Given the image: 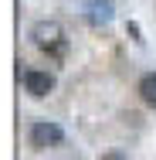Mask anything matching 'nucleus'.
<instances>
[{"instance_id": "2", "label": "nucleus", "mask_w": 156, "mask_h": 160, "mask_svg": "<svg viewBox=\"0 0 156 160\" xmlns=\"http://www.w3.org/2000/svg\"><path fill=\"white\" fill-rule=\"evenodd\" d=\"M64 140V129L58 123H34L31 126V147L34 150H44V147H58Z\"/></svg>"}, {"instance_id": "3", "label": "nucleus", "mask_w": 156, "mask_h": 160, "mask_svg": "<svg viewBox=\"0 0 156 160\" xmlns=\"http://www.w3.org/2000/svg\"><path fill=\"white\" fill-rule=\"evenodd\" d=\"M24 89H27L34 99H44L48 92H51V89H54V75L31 68V72H24Z\"/></svg>"}, {"instance_id": "1", "label": "nucleus", "mask_w": 156, "mask_h": 160, "mask_svg": "<svg viewBox=\"0 0 156 160\" xmlns=\"http://www.w3.org/2000/svg\"><path fill=\"white\" fill-rule=\"evenodd\" d=\"M31 38H34V44L44 48L51 58H64V51H68V41H64V31H61L58 21H37Z\"/></svg>"}, {"instance_id": "5", "label": "nucleus", "mask_w": 156, "mask_h": 160, "mask_svg": "<svg viewBox=\"0 0 156 160\" xmlns=\"http://www.w3.org/2000/svg\"><path fill=\"white\" fill-rule=\"evenodd\" d=\"M85 10H88V21H92V24H109V21H112L109 3H88Z\"/></svg>"}, {"instance_id": "6", "label": "nucleus", "mask_w": 156, "mask_h": 160, "mask_svg": "<svg viewBox=\"0 0 156 160\" xmlns=\"http://www.w3.org/2000/svg\"><path fill=\"white\" fill-rule=\"evenodd\" d=\"M102 160H125L122 153H102Z\"/></svg>"}, {"instance_id": "4", "label": "nucleus", "mask_w": 156, "mask_h": 160, "mask_svg": "<svg viewBox=\"0 0 156 160\" xmlns=\"http://www.w3.org/2000/svg\"><path fill=\"white\" fill-rule=\"evenodd\" d=\"M139 99H143L146 106L156 109V72H149V75L139 78Z\"/></svg>"}]
</instances>
